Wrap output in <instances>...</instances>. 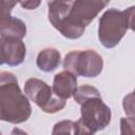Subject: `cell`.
Segmentation results:
<instances>
[{"label": "cell", "instance_id": "cell-5", "mask_svg": "<svg viewBox=\"0 0 135 135\" xmlns=\"http://www.w3.org/2000/svg\"><path fill=\"white\" fill-rule=\"evenodd\" d=\"M64 71L86 78L97 77L103 69V59L94 50L72 51L63 60Z\"/></svg>", "mask_w": 135, "mask_h": 135}, {"label": "cell", "instance_id": "cell-15", "mask_svg": "<svg viewBox=\"0 0 135 135\" xmlns=\"http://www.w3.org/2000/svg\"><path fill=\"white\" fill-rule=\"evenodd\" d=\"M7 62V51L5 40L0 37V65L6 64Z\"/></svg>", "mask_w": 135, "mask_h": 135}, {"label": "cell", "instance_id": "cell-9", "mask_svg": "<svg viewBox=\"0 0 135 135\" xmlns=\"http://www.w3.org/2000/svg\"><path fill=\"white\" fill-rule=\"evenodd\" d=\"M26 35V25L25 23L16 17L12 19L0 27V37L8 39H18L22 40Z\"/></svg>", "mask_w": 135, "mask_h": 135}, {"label": "cell", "instance_id": "cell-16", "mask_svg": "<svg viewBox=\"0 0 135 135\" xmlns=\"http://www.w3.org/2000/svg\"><path fill=\"white\" fill-rule=\"evenodd\" d=\"M20 3V5L24 8V9H35V8H37L39 5H40V1H21V2H19Z\"/></svg>", "mask_w": 135, "mask_h": 135}, {"label": "cell", "instance_id": "cell-12", "mask_svg": "<svg viewBox=\"0 0 135 135\" xmlns=\"http://www.w3.org/2000/svg\"><path fill=\"white\" fill-rule=\"evenodd\" d=\"M74 121L72 120H61L57 123H55L52 135H74L73 132Z\"/></svg>", "mask_w": 135, "mask_h": 135}, {"label": "cell", "instance_id": "cell-1", "mask_svg": "<svg viewBox=\"0 0 135 135\" xmlns=\"http://www.w3.org/2000/svg\"><path fill=\"white\" fill-rule=\"evenodd\" d=\"M109 4V1H49V21L65 38H80L85 27Z\"/></svg>", "mask_w": 135, "mask_h": 135}, {"label": "cell", "instance_id": "cell-18", "mask_svg": "<svg viewBox=\"0 0 135 135\" xmlns=\"http://www.w3.org/2000/svg\"><path fill=\"white\" fill-rule=\"evenodd\" d=\"M0 135H2V133H1V132H0Z\"/></svg>", "mask_w": 135, "mask_h": 135}, {"label": "cell", "instance_id": "cell-13", "mask_svg": "<svg viewBox=\"0 0 135 135\" xmlns=\"http://www.w3.org/2000/svg\"><path fill=\"white\" fill-rule=\"evenodd\" d=\"M120 135H134V117L120 119Z\"/></svg>", "mask_w": 135, "mask_h": 135}, {"label": "cell", "instance_id": "cell-8", "mask_svg": "<svg viewBox=\"0 0 135 135\" xmlns=\"http://www.w3.org/2000/svg\"><path fill=\"white\" fill-rule=\"evenodd\" d=\"M61 62V55L57 49L46 47L39 52L36 64L42 72L49 73L56 70Z\"/></svg>", "mask_w": 135, "mask_h": 135}, {"label": "cell", "instance_id": "cell-7", "mask_svg": "<svg viewBox=\"0 0 135 135\" xmlns=\"http://www.w3.org/2000/svg\"><path fill=\"white\" fill-rule=\"evenodd\" d=\"M52 89L56 96L66 100L73 96L77 89V76L71 72L62 71L55 75Z\"/></svg>", "mask_w": 135, "mask_h": 135}, {"label": "cell", "instance_id": "cell-4", "mask_svg": "<svg viewBox=\"0 0 135 135\" xmlns=\"http://www.w3.org/2000/svg\"><path fill=\"white\" fill-rule=\"evenodd\" d=\"M80 105L81 117L74 121V135H94L111 122V109L102 101L101 96L92 97Z\"/></svg>", "mask_w": 135, "mask_h": 135}, {"label": "cell", "instance_id": "cell-17", "mask_svg": "<svg viewBox=\"0 0 135 135\" xmlns=\"http://www.w3.org/2000/svg\"><path fill=\"white\" fill-rule=\"evenodd\" d=\"M11 135H28L25 131L19 129V128H14L11 132Z\"/></svg>", "mask_w": 135, "mask_h": 135}, {"label": "cell", "instance_id": "cell-6", "mask_svg": "<svg viewBox=\"0 0 135 135\" xmlns=\"http://www.w3.org/2000/svg\"><path fill=\"white\" fill-rule=\"evenodd\" d=\"M24 93L28 100L35 102L43 112L54 114L61 111L66 101L59 98L53 92V89L44 81L38 78H30L24 83Z\"/></svg>", "mask_w": 135, "mask_h": 135}, {"label": "cell", "instance_id": "cell-11", "mask_svg": "<svg viewBox=\"0 0 135 135\" xmlns=\"http://www.w3.org/2000/svg\"><path fill=\"white\" fill-rule=\"evenodd\" d=\"M17 3V1L12 0H0V27L12 19L11 13Z\"/></svg>", "mask_w": 135, "mask_h": 135}, {"label": "cell", "instance_id": "cell-10", "mask_svg": "<svg viewBox=\"0 0 135 135\" xmlns=\"http://www.w3.org/2000/svg\"><path fill=\"white\" fill-rule=\"evenodd\" d=\"M73 97L78 104H82L85 100L92 97H100V93L98 89H96L95 86L84 84L81 86H77L76 91L73 94Z\"/></svg>", "mask_w": 135, "mask_h": 135}, {"label": "cell", "instance_id": "cell-3", "mask_svg": "<svg viewBox=\"0 0 135 135\" xmlns=\"http://www.w3.org/2000/svg\"><path fill=\"white\" fill-rule=\"evenodd\" d=\"M135 6L124 11L107 9L99 18L98 39L107 49L115 47L129 30H133Z\"/></svg>", "mask_w": 135, "mask_h": 135}, {"label": "cell", "instance_id": "cell-14", "mask_svg": "<svg viewBox=\"0 0 135 135\" xmlns=\"http://www.w3.org/2000/svg\"><path fill=\"white\" fill-rule=\"evenodd\" d=\"M123 110L124 113L129 116V117H134V107H133V93H130L129 95H127L123 98Z\"/></svg>", "mask_w": 135, "mask_h": 135}, {"label": "cell", "instance_id": "cell-2", "mask_svg": "<svg viewBox=\"0 0 135 135\" xmlns=\"http://www.w3.org/2000/svg\"><path fill=\"white\" fill-rule=\"evenodd\" d=\"M31 114L30 100L21 92L17 77L11 72H0V120L15 124L22 123Z\"/></svg>", "mask_w": 135, "mask_h": 135}]
</instances>
